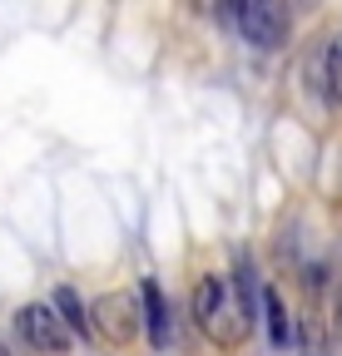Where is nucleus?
Masks as SVG:
<instances>
[{"label": "nucleus", "mask_w": 342, "mask_h": 356, "mask_svg": "<svg viewBox=\"0 0 342 356\" xmlns=\"http://www.w3.org/2000/svg\"><path fill=\"white\" fill-rule=\"evenodd\" d=\"M194 322L213 346H238L253 332V317L238 297V282L224 273H203L194 282Z\"/></svg>", "instance_id": "obj_1"}, {"label": "nucleus", "mask_w": 342, "mask_h": 356, "mask_svg": "<svg viewBox=\"0 0 342 356\" xmlns=\"http://www.w3.org/2000/svg\"><path fill=\"white\" fill-rule=\"evenodd\" d=\"M90 317H95V337L109 341V346H130L139 332L149 337L139 292H104L100 302H90Z\"/></svg>", "instance_id": "obj_2"}, {"label": "nucleus", "mask_w": 342, "mask_h": 356, "mask_svg": "<svg viewBox=\"0 0 342 356\" xmlns=\"http://www.w3.org/2000/svg\"><path fill=\"white\" fill-rule=\"evenodd\" d=\"M15 327H20V341H25V346L45 351V356H65L70 341H75V332H70V322L55 312V302H30V307H20V312H15Z\"/></svg>", "instance_id": "obj_3"}, {"label": "nucleus", "mask_w": 342, "mask_h": 356, "mask_svg": "<svg viewBox=\"0 0 342 356\" xmlns=\"http://www.w3.org/2000/svg\"><path fill=\"white\" fill-rule=\"evenodd\" d=\"M233 25L248 44H258V50H278V44L288 40V6H278V0H243V6L233 10Z\"/></svg>", "instance_id": "obj_4"}, {"label": "nucleus", "mask_w": 342, "mask_h": 356, "mask_svg": "<svg viewBox=\"0 0 342 356\" xmlns=\"http://www.w3.org/2000/svg\"><path fill=\"white\" fill-rule=\"evenodd\" d=\"M308 74H313V89L322 95V104L327 109H342V30L327 35L318 50H313Z\"/></svg>", "instance_id": "obj_5"}, {"label": "nucleus", "mask_w": 342, "mask_h": 356, "mask_svg": "<svg viewBox=\"0 0 342 356\" xmlns=\"http://www.w3.org/2000/svg\"><path fill=\"white\" fill-rule=\"evenodd\" d=\"M139 297H144V322H149V341H154L159 351H169V341H174V317H169V302H164L159 282H154V277H144V282H139Z\"/></svg>", "instance_id": "obj_6"}, {"label": "nucleus", "mask_w": 342, "mask_h": 356, "mask_svg": "<svg viewBox=\"0 0 342 356\" xmlns=\"http://www.w3.org/2000/svg\"><path fill=\"white\" fill-rule=\"evenodd\" d=\"M55 312L70 322V332H75V337L100 341V337H95V317H90V307L79 302V292H75V287H60V292H55Z\"/></svg>", "instance_id": "obj_7"}, {"label": "nucleus", "mask_w": 342, "mask_h": 356, "mask_svg": "<svg viewBox=\"0 0 342 356\" xmlns=\"http://www.w3.org/2000/svg\"><path fill=\"white\" fill-rule=\"evenodd\" d=\"M263 322H268V341H273V346H293L297 337H303V332H293V317H288V307H283L278 287L263 292Z\"/></svg>", "instance_id": "obj_8"}, {"label": "nucleus", "mask_w": 342, "mask_h": 356, "mask_svg": "<svg viewBox=\"0 0 342 356\" xmlns=\"http://www.w3.org/2000/svg\"><path fill=\"white\" fill-rule=\"evenodd\" d=\"M332 332H337V341H342V287H337V302H332Z\"/></svg>", "instance_id": "obj_9"}, {"label": "nucleus", "mask_w": 342, "mask_h": 356, "mask_svg": "<svg viewBox=\"0 0 342 356\" xmlns=\"http://www.w3.org/2000/svg\"><path fill=\"white\" fill-rule=\"evenodd\" d=\"M0 356H6V346H0Z\"/></svg>", "instance_id": "obj_10"}]
</instances>
